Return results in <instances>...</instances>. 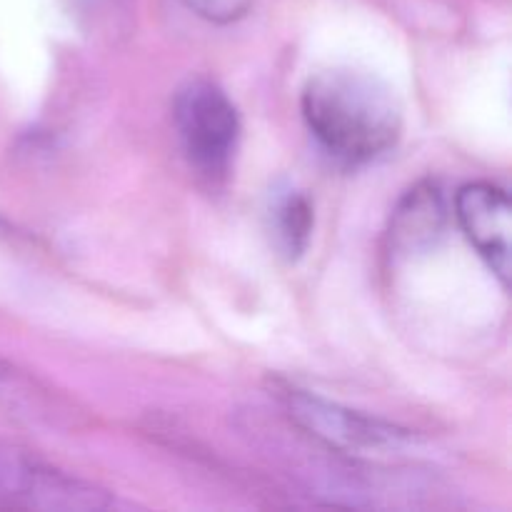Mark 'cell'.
Masks as SVG:
<instances>
[{
  "label": "cell",
  "instance_id": "2",
  "mask_svg": "<svg viewBox=\"0 0 512 512\" xmlns=\"http://www.w3.org/2000/svg\"><path fill=\"white\" fill-rule=\"evenodd\" d=\"M280 400L295 428L328 453L348 458H395L415 448V435L410 430L330 403L308 390L288 385L280 390Z\"/></svg>",
  "mask_w": 512,
  "mask_h": 512
},
{
  "label": "cell",
  "instance_id": "5",
  "mask_svg": "<svg viewBox=\"0 0 512 512\" xmlns=\"http://www.w3.org/2000/svg\"><path fill=\"white\" fill-rule=\"evenodd\" d=\"M455 218L495 278L510 285L512 205L508 190L495 183H468L455 195Z\"/></svg>",
  "mask_w": 512,
  "mask_h": 512
},
{
  "label": "cell",
  "instance_id": "1",
  "mask_svg": "<svg viewBox=\"0 0 512 512\" xmlns=\"http://www.w3.org/2000/svg\"><path fill=\"white\" fill-rule=\"evenodd\" d=\"M300 110L323 153L348 168L385 158L403 135V105L395 90L358 68L338 65L310 75Z\"/></svg>",
  "mask_w": 512,
  "mask_h": 512
},
{
  "label": "cell",
  "instance_id": "4",
  "mask_svg": "<svg viewBox=\"0 0 512 512\" xmlns=\"http://www.w3.org/2000/svg\"><path fill=\"white\" fill-rule=\"evenodd\" d=\"M110 505L105 490L0 440V508L105 510Z\"/></svg>",
  "mask_w": 512,
  "mask_h": 512
},
{
  "label": "cell",
  "instance_id": "9",
  "mask_svg": "<svg viewBox=\"0 0 512 512\" xmlns=\"http://www.w3.org/2000/svg\"><path fill=\"white\" fill-rule=\"evenodd\" d=\"M255 0H185L190 10L215 25H228L245 18Z\"/></svg>",
  "mask_w": 512,
  "mask_h": 512
},
{
  "label": "cell",
  "instance_id": "8",
  "mask_svg": "<svg viewBox=\"0 0 512 512\" xmlns=\"http://www.w3.org/2000/svg\"><path fill=\"white\" fill-rule=\"evenodd\" d=\"M270 233H273L275 248L285 260L295 263L308 250L313 238V203L305 193L293 185H280L270 195Z\"/></svg>",
  "mask_w": 512,
  "mask_h": 512
},
{
  "label": "cell",
  "instance_id": "7",
  "mask_svg": "<svg viewBox=\"0 0 512 512\" xmlns=\"http://www.w3.org/2000/svg\"><path fill=\"white\" fill-rule=\"evenodd\" d=\"M0 408L30 425L40 423L50 428L63 425L73 413L68 400L3 358H0Z\"/></svg>",
  "mask_w": 512,
  "mask_h": 512
},
{
  "label": "cell",
  "instance_id": "3",
  "mask_svg": "<svg viewBox=\"0 0 512 512\" xmlns=\"http://www.w3.org/2000/svg\"><path fill=\"white\" fill-rule=\"evenodd\" d=\"M175 130L188 163L208 178H223L240 140V115L225 90L193 80L173 105Z\"/></svg>",
  "mask_w": 512,
  "mask_h": 512
},
{
  "label": "cell",
  "instance_id": "6",
  "mask_svg": "<svg viewBox=\"0 0 512 512\" xmlns=\"http://www.w3.org/2000/svg\"><path fill=\"white\" fill-rule=\"evenodd\" d=\"M445 225L443 193L435 183H418L405 193L390 220V245L395 253L413 255L430 248Z\"/></svg>",
  "mask_w": 512,
  "mask_h": 512
}]
</instances>
